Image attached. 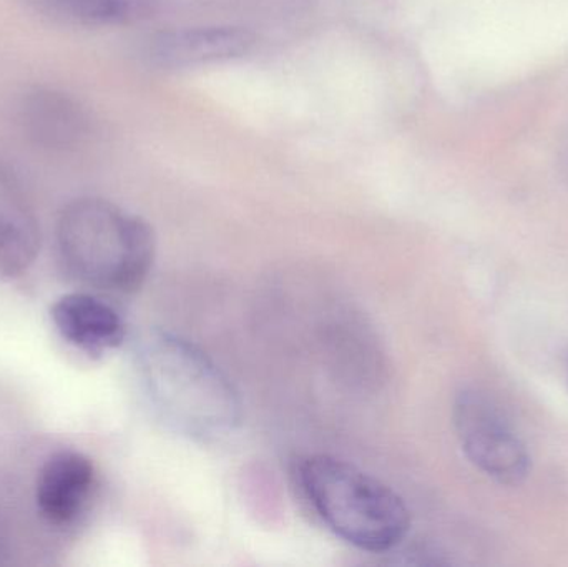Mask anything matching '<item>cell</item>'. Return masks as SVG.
<instances>
[{
    "label": "cell",
    "mask_w": 568,
    "mask_h": 567,
    "mask_svg": "<svg viewBox=\"0 0 568 567\" xmlns=\"http://www.w3.org/2000/svg\"><path fill=\"white\" fill-rule=\"evenodd\" d=\"M139 366L153 406L175 432L210 443L239 428V393L225 373L189 340L152 333L140 350Z\"/></svg>",
    "instance_id": "1"
},
{
    "label": "cell",
    "mask_w": 568,
    "mask_h": 567,
    "mask_svg": "<svg viewBox=\"0 0 568 567\" xmlns=\"http://www.w3.org/2000/svg\"><path fill=\"white\" fill-rule=\"evenodd\" d=\"M55 233L67 272L103 292L140 288L155 260L152 226L105 199L72 200L60 212Z\"/></svg>",
    "instance_id": "2"
},
{
    "label": "cell",
    "mask_w": 568,
    "mask_h": 567,
    "mask_svg": "<svg viewBox=\"0 0 568 567\" xmlns=\"http://www.w3.org/2000/svg\"><path fill=\"white\" fill-rule=\"evenodd\" d=\"M297 476L311 508L347 545L386 553L406 539L410 529L406 503L357 466L313 455L301 463Z\"/></svg>",
    "instance_id": "3"
},
{
    "label": "cell",
    "mask_w": 568,
    "mask_h": 567,
    "mask_svg": "<svg viewBox=\"0 0 568 567\" xmlns=\"http://www.w3.org/2000/svg\"><path fill=\"white\" fill-rule=\"evenodd\" d=\"M453 419L464 455L484 475L507 486L520 485L527 478L529 452L486 393L474 388L457 393Z\"/></svg>",
    "instance_id": "4"
},
{
    "label": "cell",
    "mask_w": 568,
    "mask_h": 567,
    "mask_svg": "<svg viewBox=\"0 0 568 567\" xmlns=\"http://www.w3.org/2000/svg\"><path fill=\"white\" fill-rule=\"evenodd\" d=\"M255 47V32L245 27H182L150 37L145 59L162 70L202 69L243 59Z\"/></svg>",
    "instance_id": "5"
},
{
    "label": "cell",
    "mask_w": 568,
    "mask_h": 567,
    "mask_svg": "<svg viewBox=\"0 0 568 567\" xmlns=\"http://www.w3.org/2000/svg\"><path fill=\"white\" fill-rule=\"evenodd\" d=\"M95 488V468L82 453L59 452L50 456L36 485V503L42 518L53 526L79 519Z\"/></svg>",
    "instance_id": "6"
},
{
    "label": "cell",
    "mask_w": 568,
    "mask_h": 567,
    "mask_svg": "<svg viewBox=\"0 0 568 567\" xmlns=\"http://www.w3.org/2000/svg\"><path fill=\"white\" fill-rule=\"evenodd\" d=\"M19 122L27 139L47 150L75 149L90 129L83 107L53 89L27 93L19 107Z\"/></svg>",
    "instance_id": "7"
},
{
    "label": "cell",
    "mask_w": 568,
    "mask_h": 567,
    "mask_svg": "<svg viewBox=\"0 0 568 567\" xmlns=\"http://www.w3.org/2000/svg\"><path fill=\"white\" fill-rule=\"evenodd\" d=\"M50 315L62 338L89 355L119 348L125 340V323L120 313L90 293L60 296Z\"/></svg>",
    "instance_id": "8"
},
{
    "label": "cell",
    "mask_w": 568,
    "mask_h": 567,
    "mask_svg": "<svg viewBox=\"0 0 568 567\" xmlns=\"http://www.w3.org/2000/svg\"><path fill=\"white\" fill-rule=\"evenodd\" d=\"M40 229L22 186L0 163V279L23 275L36 262Z\"/></svg>",
    "instance_id": "9"
},
{
    "label": "cell",
    "mask_w": 568,
    "mask_h": 567,
    "mask_svg": "<svg viewBox=\"0 0 568 567\" xmlns=\"http://www.w3.org/2000/svg\"><path fill=\"white\" fill-rule=\"evenodd\" d=\"M33 12L67 26L125 27L152 19L160 0H23Z\"/></svg>",
    "instance_id": "10"
},
{
    "label": "cell",
    "mask_w": 568,
    "mask_h": 567,
    "mask_svg": "<svg viewBox=\"0 0 568 567\" xmlns=\"http://www.w3.org/2000/svg\"><path fill=\"white\" fill-rule=\"evenodd\" d=\"M567 378H568V362H567Z\"/></svg>",
    "instance_id": "11"
}]
</instances>
